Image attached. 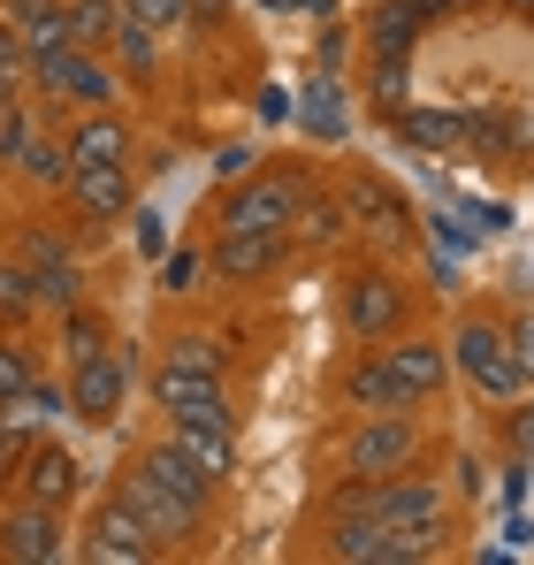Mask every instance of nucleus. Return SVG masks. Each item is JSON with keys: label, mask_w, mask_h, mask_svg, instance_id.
I'll return each instance as SVG.
<instances>
[{"label": "nucleus", "mask_w": 534, "mask_h": 565, "mask_svg": "<svg viewBox=\"0 0 534 565\" xmlns=\"http://www.w3.org/2000/svg\"><path fill=\"white\" fill-rule=\"evenodd\" d=\"M77 558L85 565H161L169 551H161V543L146 535V520L107 489V497L85 512V527H77Z\"/></svg>", "instance_id": "9d476101"}, {"label": "nucleus", "mask_w": 534, "mask_h": 565, "mask_svg": "<svg viewBox=\"0 0 534 565\" xmlns=\"http://www.w3.org/2000/svg\"><path fill=\"white\" fill-rule=\"evenodd\" d=\"M122 15L153 23V31H183L191 23V0H122Z\"/></svg>", "instance_id": "72a5a7b5"}, {"label": "nucleus", "mask_w": 534, "mask_h": 565, "mask_svg": "<svg viewBox=\"0 0 534 565\" xmlns=\"http://www.w3.org/2000/svg\"><path fill=\"white\" fill-rule=\"evenodd\" d=\"M229 15V0H191V23H222Z\"/></svg>", "instance_id": "79ce46f5"}, {"label": "nucleus", "mask_w": 534, "mask_h": 565, "mask_svg": "<svg viewBox=\"0 0 534 565\" xmlns=\"http://www.w3.org/2000/svg\"><path fill=\"white\" fill-rule=\"evenodd\" d=\"M130 245H138V260H161L169 253V222L153 206H130Z\"/></svg>", "instance_id": "473e14b6"}, {"label": "nucleus", "mask_w": 534, "mask_h": 565, "mask_svg": "<svg viewBox=\"0 0 534 565\" xmlns=\"http://www.w3.org/2000/svg\"><path fill=\"white\" fill-rule=\"evenodd\" d=\"M107 62L122 70V85H130V93H161V77H169V31H153V23H138V15H122V23H115V39H107Z\"/></svg>", "instance_id": "6ab92c4d"}, {"label": "nucleus", "mask_w": 534, "mask_h": 565, "mask_svg": "<svg viewBox=\"0 0 534 565\" xmlns=\"http://www.w3.org/2000/svg\"><path fill=\"white\" fill-rule=\"evenodd\" d=\"M107 489H115V497H122V504H130V512L146 520V535H153V543H161L169 558H177V551H199V543H206V520H214V512H199L191 497H177V489H169L161 473L146 467L138 451H122V467L107 473Z\"/></svg>", "instance_id": "423d86ee"}, {"label": "nucleus", "mask_w": 534, "mask_h": 565, "mask_svg": "<svg viewBox=\"0 0 534 565\" xmlns=\"http://www.w3.org/2000/svg\"><path fill=\"white\" fill-rule=\"evenodd\" d=\"M31 93L46 99L54 115H85V107H130L122 70L99 46H46L31 54Z\"/></svg>", "instance_id": "39448f33"}, {"label": "nucleus", "mask_w": 534, "mask_h": 565, "mask_svg": "<svg viewBox=\"0 0 534 565\" xmlns=\"http://www.w3.org/2000/svg\"><path fill=\"white\" fill-rule=\"evenodd\" d=\"M444 344H450V375L466 382L489 413H504V405H520L534 382H527V367L512 360V337H504V313L496 306H458L450 313V329H444Z\"/></svg>", "instance_id": "f257e3e1"}, {"label": "nucleus", "mask_w": 534, "mask_h": 565, "mask_svg": "<svg viewBox=\"0 0 534 565\" xmlns=\"http://www.w3.org/2000/svg\"><path fill=\"white\" fill-rule=\"evenodd\" d=\"M290 237L282 230H214L206 237V276L229 282V290H253V282H267L275 268H290Z\"/></svg>", "instance_id": "ddd939ff"}, {"label": "nucleus", "mask_w": 534, "mask_h": 565, "mask_svg": "<svg viewBox=\"0 0 534 565\" xmlns=\"http://www.w3.org/2000/svg\"><path fill=\"white\" fill-rule=\"evenodd\" d=\"M206 177H214V184H222V191L237 184V177H253V146H222V153H214V169H206Z\"/></svg>", "instance_id": "c9c22d12"}, {"label": "nucleus", "mask_w": 534, "mask_h": 565, "mask_svg": "<svg viewBox=\"0 0 534 565\" xmlns=\"http://www.w3.org/2000/svg\"><path fill=\"white\" fill-rule=\"evenodd\" d=\"M306 191H313V177H306L298 161H267V169L237 177V184L199 214V237H214V230H282V237H290Z\"/></svg>", "instance_id": "20e7f679"}, {"label": "nucleus", "mask_w": 534, "mask_h": 565, "mask_svg": "<svg viewBox=\"0 0 534 565\" xmlns=\"http://www.w3.org/2000/svg\"><path fill=\"white\" fill-rule=\"evenodd\" d=\"M329 459H337V473H352V481H389V473H405V467L428 459V420H420V405L352 413Z\"/></svg>", "instance_id": "7ed1b4c3"}, {"label": "nucleus", "mask_w": 534, "mask_h": 565, "mask_svg": "<svg viewBox=\"0 0 534 565\" xmlns=\"http://www.w3.org/2000/svg\"><path fill=\"white\" fill-rule=\"evenodd\" d=\"M298 122H306L321 146H344V138H352V93L321 70V77L306 85V99H298Z\"/></svg>", "instance_id": "b1692460"}, {"label": "nucleus", "mask_w": 534, "mask_h": 565, "mask_svg": "<svg viewBox=\"0 0 534 565\" xmlns=\"http://www.w3.org/2000/svg\"><path fill=\"white\" fill-rule=\"evenodd\" d=\"M253 115H260V122H290V115H298L290 85H260V93H253Z\"/></svg>", "instance_id": "e433bc0d"}, {"label": "nucleus", "mask_w": 534, "mask_h": 565, "mask_svg": "<svg viewBox=\"0 0 534 565\" xmlns=\"http://www.w3.org/2000/svg\"><path fill=\"white\" fill-rule=\"evenodd\" d=\"M397 122H405V138H420V146H450L458 138V115H428V107H397Z\"/></svg>", "instance_id": "2f4dec72"}, {"label": "nucleus", "mask_w": 534, "mask_h": 565, "mask_svg": "<svg viewBox=\"0 0 534 565\" xmlns=\"http://www.w3.org/2000/svg\"><path fill=\"white\" fill-rule=\"evenodd\" d=\"M130 206H138V169H130V161H115V169H70V184H62V214H70L85 237L130 222Z\"/></svg>", "instance_id": "f8f14e48"}, {"label": "nucleus", "mask_w": 534, "mask_h": 565, "mask_svg": "<svg viewBox=\"0 0 534 565\" xmlns=\"http://www.w3.org/2000/svg\"><path fill=\"white\" fill-rule=\"evenodd\" d=\"M382 352H389L397 382L413 390V405H436V397L450 390V344L436 337V329H405V337H389Z\"/></svg>", "instance_id": "a211bd4d"}, {"label": "nucleus", "mask_w": 534, "mask_h": 565, "mask_svg": "<svg viewBox=\"0 0 534 565\" xmlns=\"http://www.w3.org/2000/svg\"><path fill=\"white\" fill-rule=\"evenodd\" d=\"M337 321H344L352 344H389V337L420 329V290H413V276H405L397 260L366 253V260L344 268V282H337Z\"/></svg>", "instance_id": "f03ea898"}, {"label": "nucleus", "mask_w": 534, "mask_h": 565, "mask_svg": "<svg viewBox=\"0 0 534 565\" xmlns=\"http://www.w3.org/2000/svg\"><path fill=\"white\" fill-rule=\"evenodd\" d=\"M344 46H352V31H321V70H329V77L344 70Z\"/></svg>", "instance_id": "a19ab883"}, {"label": "nucleus", "mask_w": 534, "mask_h": 565, "mask_svg": "<svg viewBox=\"0 0 534 565\" xmlns=\"http://www.w3.org/2000/svg\"><path fill=\"white\" fill-rule=\"evenodd\" d=\"M504 337H512V360H520L527 382H534V306H512V313H504Z\"/></svg>", "instance_id": "f704fd0d"}, {"label": "nucleus", "mask_w": 534, "mask_h": 565, "mask_svg": "<svg viewBox=\"0 0 534 565\" xmlns=\"http://www.w3.org/2000/svg\"><path fill=\"white\" fill-rule=\"evenodd\" d=\"M31 191H46V199H62V184H70V146H62V130H46L31 153H23V169H15Z\"/></svg>", "instance_id": "7c9ffc66"}, {"label": "nucleus", "mask_w": 534, "mask_h": 565, "mask_svg": "<svg viewBox=\"0 0 534 565\" xmlns=\"http://www.w3.org/2000/svg\"><path fill=\"white\" fill-rule=\"evenodd\" d=\"M15 497H31V504H54V512H77V497H85V459L46 428L23 459H15V481H8Z\"/></svg>", "instance_id": "4468645a"}, {"label": "nucleus", "mask_w": 534, "mask_h": 565, "mask_svg": "<svg viewBox=\"0 0 534 565\" xmlns=\"http://www.w3.org/2000/svg\"><path fill=\"white\" fill-rule=\"evenodd\" d=\"M512 459H527V467H534V390L512 405Z\"/></svg>", "instance_id": "4c0bfd02"}, {"label": "nucleus", "mask_w": 534, "mask_h": 565, "mask_svg": "<svg viewBox=\"0 0 534 565\" xmlns=\"http://www.w3.org/2000/svg\"><path fill=\"white\" fill-rule=\"evenodd\" d=\"M329 390H337V405H344V413H397V405H413V390L397 382V367H389V352H382V344H359L352 360L337 367Z\"/></svg>", "instance_id": "dca6fc26"}, {"label": "nucleus", "mask_w": 534, "mask_h": 565, "mask_svg": "<svg viewBox=\"0 0 534 565\" xmlns=\"http://www.w3.org/2000/svg\"><path fill=\"white\" fill-rule=\"evenodd\" d=\"M54 321H62V337H54V360H62V367H77V360H92V352H107V344H115L107 313H92L85 298H77L70 313H54Z\"/></svg>", "instance_id": "bb28decb"}, {"label": "nucleus", "mask_w": 534, "mask_h": 565, "mask_svg": "<svg viewBox=\"0 0 534 565\" xmlns=\"http://www.w3.org/2000/svg\"><path fill=\"white\" fill-rule=\"evenodd\" d=\"M161 436L177 444L183 459H199L214 481H229V473H237V459H245L237 420H222V413H161Z\"/></svg>", "instance_id": "f3484780"}, {"label": "nucleus", "mask_w": 534, "mask_h": 565, "mask_svg": "<svg viewBox=\"0 0 534 565\" xmlns=\"http://www.w3.org/2000/svg\"><path fill=\"white\" fill-rule=\"evenodd\" d=\"M0 70H15V77H31V46H23V31L0 15Z\"/></svg>", "instance_id": "58836bf2"}, {"label": "nucleus", "mask_w": 534, "mask_h": 565, "mask_svg": "<svg viewBox=\"0 0 534 565\" xmlns=\"http://www.w3.org/2000/svg\"><path fill=\"white\" fill-rule=\"evenodd\" d=\"M39 375H46V360H39L31 329H0V405H15Z\"/></svg>", "instance_id": "c85d7f7f"}, {"label": "nucleus", "mask_w": 534, "mask_h": 565, "mask_svg": "<svg viewBox=\"0 0 534 565\" xmlns=\"http://www.w3.org/2000/svg\"><path fill=\"white\" fill-rule=\"evenodd\" d=\"M146 397H153V413H222V420H237V397H229L222 375H191V367H161V360L146 375Z\"/></svg>", "instance_id": "aec40b11"}, {"label": "nucleus", "mask_w": 534, "mask_h": 565, "mask_svg": "<svg viewBox=\"0 0 534 565\" xmlns=\"http://www.w3.org/2000/svg\"><path fill=\"white\" fill-rule=\"evenodd\" d=\"M405 8H413L420 23H428V15H444V0H405ZM450 8H458V0H450Z\"/></svg>", "instance_id": "c03bdc74"}, {"label": "nucleus", "mask_w": 534, "mask_h": 565, "mask_svg": "<svg viewBox=\"0 0 534 565\" xmlns=\"http://www.w3.org/2000/svg\"><path fill=\"white\" fill-rule=\"evenodd\" d=\"M313 535H321L313 558H329V565H420V551L397 527H382L374 512H321Z\"/></svg>", "instance_id": "9b49d317"}, {"label": "nucleus", "mask_w": 534, "mask_h": 565, "mask_svg": "<svg viewBox=\"0 0 534 565\" xmlns=\"http://www.w3.org/2000/svg\"><path fill=\"white\" fill-rule=\"evenodd\" d=\"M413 31H420V15L405 8V0H382L374 15H366V62H413Z\"/></svg>", "instance_id": "393cba45"}, {"label": "nucleus", "mask_w": 534, "mask_h": 565, "mask_svg": "<svg viewBox=\"0 0 534 565\" xmlns=\"http://www.w3.org/2000/svg\"><path fill=\"white\" fill-rule=\"evenodd\" d=\"M199 268H206V245H199V253H177V260L161 268V282H169V290H191V282H199Z\"/></svg>", "instance_id": "ea45409f"}, {"label": "nucleus", "mask_w": 534, "mask_h": 565, "mask_svg": "<svg viewBox=\"0 0 534 565\" xmlns=\"http://www.w3.org/2000/svg\"><path fill=\"white\" fill-rule=\"evenodd\" d=\"M8 481H15V467H8V451H0V497H8Z\"/></svg>", "instance_id": "a18cd8bd"}, {"label": "nucleus", "mask_w": 534, "mask_h": 565, "mask_svg": "<svg viewBox=\"0 0 534 565\" xmlns=\"http://www.w3.org/2000/svg\"><path fill=\"white\" fill-rule=\"evenodd\" d=\"M46 130H54V107H46L39 93L8 99V107H0V177H15V169H23V153H31Z\"/></svg>", "instance_id": "5701e85b"}, {"label": "nucleus", "mask_w": 534, "mask_h": 565, "mask_svg": "<svg viewBox=\"0 0 534 565\" xmlns=\"http://www.w3.org/2000/svg\"><path fill=\"white\" fill-rule=\"evenodd\" d=\"M337 191H344V214H352V237L366 245V253H382V260H405L413 245H420V222H413V206H405V191L389 184L382 169H344L337 177Z\"/></svg>", "instance_id": "0eeeda50"}, {"label": "nucleus", "mask_w": 534, "mask_h": 565, "mask_svg": "<svg viewBox=\"0 0 534 565\" xmlns=\"http://www.w3.org/2000/svg\"><path fill=\"white\" fill-rule=\"evenodd\" d=\"M31 93V77H15V70H0V107H8V99H23Z\"/></svg>", "instance_id": "37998d69"}, {"label": "nucleus", "mask_w": 534, "mask_h": 565, "mask_svg": "<svg viewBox=\"0 0 534 565\" xmlns=\"http://www.w3.org/2000/svg\"><path fill=\"white\" fill-rule=\"evenodd\" d=\"M0 558L8 565H70L77 558V527L70 512L54 504H31V497H0Z\"/></svg>", "instance_id": "1a4fd4ad"}, {"label": "nucleus", "mask_w": 534, "mask_h": 565, "mask_svg": "<svg viewBox=\"0 0 534 565\" xmlns=\"http://www.w3.org/2000/svg\"><path fill=\"white\" fill-rule=\"evenodd\" d=\"M0 15L23 31V46H31V54L70 46V0H0Z\"/></svg>", "instance_id": "a878e982"}, {"label": "nucleus", "mask_w": 534, "mask_h": 565, "mask_svg": "<svg viewBox=\"0 0 534 565\" xmlns=\"http://www.w3.org/2000/svg\"><path fill=\"white\" fill-rule=\"evenodd\" d=\"M290 245L298 253H337V245H352V214H344V191L313 184L306 191V206H298V222H290Z\"/></svg>", "instance_id": "412c9836"}, {"label": "nucleus", "mask_w": 534, "mask_h": 565, "mask_svg": "<svg viewBox=\"0 0 534 565\" xmlns=\"http://www.w3.org/2000/svg\"><path fill=\"white\" fill-rule=\"evenodd\" d=\"M161 367H191V375H222L229 382V344L206 337V329H177V337H161Z\"/></svg>", "instance_id": "cd10ccee"}, {"label": "nucleus", "mask_w": 534, "mask_h": 565, "mask_svg": "<svg viewBox=\"0 0 534 565\" xmlns=\"http://www.w3.org/2000/svg\"><path fill=\"white\" fill-rule=\"evenodd\" d=\"M62 146H70V169H115V161H138V122L122 107H85V115H62Z\"/></svg>", "instance_id": "2eb2a0df"}, {"label": "nucleus", "mask_w": 534, "mask_h": 565, "mask_svg": "<svg viewBox=\"0 0 534 565\" xmlns=\"http://www.w3.org/2000/svg\"><path fill=\"white\" fill-rule=\"evenodd\" d=\"M46 306H39V276L31 260H0V329H31Z\"/></svg>", "instance_id": "c756f323"}, {"label": "nucleus", "mask_w": 534, "mask_h": 565, "mask_svg": "<svg viewBox=\"0 0 534 565\" xmlns=\"http://www.w3.org/2000/svg\"><path fill=\"white\" fill-rule=\"evenodd\" d=\"M138 459H146V467L161 473V481H169L177 497H191L199 512H214V504H222V489H229V481H214V473L199 467V459H183V451L169 444V436H146V444H138Z\"/></svg>", "instance_id": "4be33fe9"}, {"label": "nucleus", "mask_w": 534, "mask_h": 565, "mask_svg": "<svg viewBox=\"0 0 534 565\" xmlns=\"http://www.w3.org/2000/svg\"><path fill=\"white\" fill-rule=\"evenodd\" d=\"M70 382V420H85V428H115L122 413H130V397H138V344H107V352H92L77 367H62Z\"/></svg>", "instance_id": "6e6552de"}]
</instances>
